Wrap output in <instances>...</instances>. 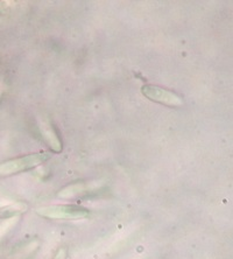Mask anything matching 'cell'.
<instances>
[{"label": "cell", "instance_id": "obj_1", "mask_svg": "<svg viewBox=\"0 0 233 259\" xmlns=\"http://www.w3.org/2000/svg\"><path fill=\"white\" fill-rule=\"evenodd\" d=\"M51 158L52 154L48 152H40V153L28 154L22 158L9 160L0 165V177H9V175L24 172V170L33 168Z\"/></svg>", "mask_w": 233, "mask_h": 259}, {"label": "cell", "instance_id": "obj_2", "mask_svg": "<svg viewBox=\"0 0 233 259\" xmlns=\"http://www.w3.org/2000/svg\"><path fill=\"white\" fill-rule=\"evenodd\" d=\"M42 217L51 220H82L89 216V210L79 205H47L36 209Z\"/></svg>", "mask_w": 233, "mask_h": 259}, {"label": "cell", "instance_id": "obj_3", "mask_svg": "<svg viewBox=\"0 0 233 259\" xmlns=\"http://www.w3.org/2000/svg\"><path fill=\"white\" fill-rule=\"evenodd\" d=\"M141 93L146 96L148 100L156 103H161L168 106H181L183 104L182 98L178 95L174 94L173 91L166 90L163 88L147 84L141 88Z\"/></svg>", "mask_w": 233, "mask_h": 259}, {"label": "cell", "instance_id": "obj_4", "mask_svg": "<svg viewBox=\"0 0 233 259\" xmlns=\"http://www.w3.org/2000/svg\"><path fill=\"white\" fill-rule=\"evenodd\" d=\"M39 130L42 137H43V139L45 140V143L51 146L52 150L57 152V153L61 152V150H62V144H61V140L57 137L51 123L44 119H39Z\"/></svg>", "mask_w": 233, "mask_h": 259}, {"label": "cell", "instance_id": "obj_5", "mask_svg": "<svg viewBox=\"0 0 233 259\" xmlns=\"http://www.w3.org/2000/svg\"><path fill=\"white\" fill-rule=\"evenodd\" d=\"M87 187L83 184H76V185H71L69 187H66L64 189L61 190L59 193V197H62V199H69V197L76 196L78 194L83 193L84 190H86Z\"/></svg>", "mask_w": 233, "mask_h": 259}, {"label": "cell", "instance_id": "obj_6", "mask_svg": "<svg viewBox=\"0 0 233 259\" xmlns=\"http://www.w3.org/2000/svg\"><path fill=\"white\" fill-rule=\"evenodd\" d=\"M26 205L21 203H14L11 205H7V207H4L0 209V217H14L15 212H22L26 210Z\"/></svg>", "mask_w": 233, "mask_h": 259}, {"label": "cell", "instance_id": "obj_7", "mask_svg": "<svg viewBox=\"0 0 233 259\" xmlns=\"http://www.w3.org/2000/svg\"><path fill=\"white\" fill-rule=\"evenodd\" d=\"M18 221V217L14 216V217H10L9 220H5L4 222L0 224V237L4 236V234H6L7 231H9L11 228H12L15 223H17Z\"/></svg>", "mask_w": 233, "mask_h": 259}, {"label": "cell", "instance_id": "obj_8", "mask_svg": "<svg viewBox=\"0 0 233 259\" xmlns=\"http://www.w3.org/2000/svg\"><path fill=\"white\" fill-rule=\"evenodd\" d=\"M54 259H67V251L66 249H59L57 251Z\"/></svg>", "mask_w": 233, "mask_h": 259}, {"label": "cell", "instance_id": "obj_9", "mask_svg": "<svg viewBox=\"0 0 233 259\" xmlns=\"http://www.w3.org/2000/svg\"><path fill=\"white\" fill-rule=\"evenodd\" d=\"M0 93H2V90H0Z\"/></svg>", "mask_w": 233, "mask_h": 259}]
</instances>
